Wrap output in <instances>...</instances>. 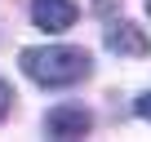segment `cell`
I'll return each mask as SVG.
<instances>
[{"label": "cell", "mask_w": 151, "mask_h": 142, "mask_svg": "<svg viewBox=\"0 0 151 142\" xmlns=\"http://www.w3.org/2000/svg\"><path fill=\"white\" fill-rule=\"evenodd\" d=\"M45 129H49V138H85L89 129H93V115L85 111V107H76V102H62V107H53L49 115H45Z\"/></svg>", "instance_id": "obj_2"}, {"label": "cell", "mask_w": 151, "mask_h": 142, "mask_svg": "<svg viewBox=\"0 0 151 142\" xmlns=\"http://www.w3.org/2000/svg\"><path fill=\"white\" fill-rule=\"evenodd\" d=\"M76 18H80V9L71 0H31V22L40 31H67Z\"/></svg>", "instance_id": "obj_3"}, {"label": "cell", "mask_w": 151, "mask_h": 142, "mask_svg": "<svg viewBox=\"0 0 151 142\" xmlns=\"http://www.w3.org/2000/svg\"><path fill=\"white\" fill-rule=\"evenodd\" d=\"M9 107H14V89H9L5 80H0V120L9 115Z\"/></svg>", "instance_id": "obj_5"}, {"label": "cell", "mask_w": 151, "mask_h": 142, "mask_svg": "<svg viewBox=\"0 0 151 142\" xmlns=\"http://www.w3.org/2000/svg\"><path fill=\"white\" fill-rule=\"evenodd\" d=\"M107 49H111V53H124V58H142V53L151 49V40H147L142 27H133V22H116V27L107 31Z\"/></svg>", "instance_id": "obj_4"}, {"label": "cell", "mask_w": 151, "mask_h": 142, "mask_svg": "<svg viewBox=\"0 0 151 142\" xmlns=\"http://www.w3.org/2000/svg\"><path fill=\"white\" fill-rule=\"evenodd\" d=\"M89 49H76V44H40V49H22V71L45 85V89H62L89 76Z\"/></svg>", "instance_id": "obj_1"}, {"label": "cell", "mask_w": 151, "mask_h": 142, "mask_svg": "<svg viewBox=\"0 0 151 142\" xmlns=\"http://www.w3.org/2000/svg\"><path fill=\"white\" fill-rule=\"evenodd\" d=\"M147 14H151V0H147Z\"/></svg>", "instance_id": "obj_7"}, {"label": "cell", "mask_w": 151, "mask_h": 142, "mask_svg": "<svg viewBox=\"0 0 151 142\" xmlns=\"http://www.w3.org/2000/svg\"><path fill=\"white\" fill-rule=\"evenodd\" d=\"M133 111H138V115H142V120H151V93H142V98H138V102H133Z\"/></svg>", "instance_id": "obj_6"}]
</instances>
